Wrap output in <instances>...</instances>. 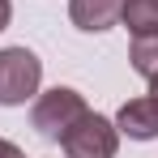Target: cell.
Instances as JSON below:
<instances>
[{"label":"cell","instance_id":"1","mask_svg":"<svg viewBox=\"0 0 158 158\" xmlns=\"http://www.w3.org/2000/svg\"><path fill=\"white\" fill-rule=\"evenodd\" d=\"M60 150H64V158H115L120 128H115V120H107L98 111H85L77 124L60 137Z\"/></svg>","mask_w":158,"mask_h":158},{"label":"cell","instance_id":"2","mask_svg":"<svg viewBox=\"0 0 158 158\" xmlns=\"http://www.w3.org/2000/svg\"><path fill=\"white\" fill-rule=\"evenodd\" d=\"M39 81H43V60L30 47H4L0 52V103L4 107H22L26 98H34Z\"/></svg>","mask_w":158,"mask_h":158},{"label":"cell","instance_id":"3","mask_svg":"<svg viewBox=\"0 0 158 158\" xmlns=\"http://www.w3.org/2000/svg\"><path fill=\"white\" fill-rule=\"evenodd\" d=\"M90 107L81 98L77 90H69V85H56L47 94H39L34 98V111H30V124L39 128V137H47V141H60L64 132L77 124L81 115H85Z\"/></svg>","mask_w":158,"mask_h":158},{"label":"cell","instance_id":"4","mask_svg":"<svg viewBox=\"0 0 158 158\" xmlns=\"http://www.w3.org/2000/svg\"><path fill=\"white\" fill-rule=\"evenodd\" d=\"M115 128L132 137V141H154L158 137V98L154 94H141V98H128L115 115Z\"/></svg>","mask_w":158,"mask_h":158},{"label":"cell","instance_id":"5","mask_svg":"<svg viewBox=\"0 0 158 158\" xmlns=\"http://www.w3.org/2000/svg\"><path fill=\"white\" fill-rule=\"evenodd\" d=\"M120 9H124V0H69V17H73V26L85 30V34L111 30L120 22Z\"/></svg>","mask_w":158,"mask_h":158},{"label":"cell","instance_id":"6","mask_svg":"<svg viewBox=\"0 0 158 158\" xmlns=\"http://www.w3.org/2000/svg\"><path fill=\"white\" fill-rule=\"evenodd\" d=\"M120 22L132 39L137 34H158V0H124Z\"/></svg>","mask_w":158,"mask_h":158},{"label":"cell","instance_id":"7","mask_svg":"<svg viewBox=\"0 0 158 158\" xmlns=\"http://www.w3.org/2000/svg\"><path fill=\"white\" fill-rule=\"evenodd\" d=\"M128 60H132V69L150 81L158 73V34H137L132 47H128Z\"/></svg>","mask_w":158,"mask_h":158},{"label":"cell","instance_id":"8","mask_svg":"<svg viewBox=\"0 0 158 158\" xmlns=\"http://www.w3.org/2000/svg\"><path fill=\"white\" fill-rule=\"evenodd\" d=\"M0 158H26V154H22L17 141H4V137H0Z\"/></svg>","mask_w":158,"mask_h":158},{"label":"cell","instance_id":"9","mask_svg":"<svg viewBox=\"0 0 158 158\" xmlns=\"http://www.w3.org/2000/svg\"><path fill=\"white\" fill-rule=\"evenodd\" d=\"M9 22H13V4H9V0H0V30L9 26Z\"/></svg>","mask_w":158,"mask_h":158},{"label":"cell","instance_id":"10","mask_svg":"<svg viewBox=\"0 0 158 158\" xmlns=\"http://www.w3.org/2000/svg\"><path fill=\"white\" fill-rule=\"evenodd\" d=\"M150 94H154V98H158V73H154V77H150Z\"/></svg>","mask_w":158,"mask_h":158}]
</instances>
